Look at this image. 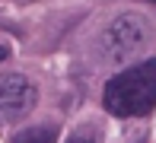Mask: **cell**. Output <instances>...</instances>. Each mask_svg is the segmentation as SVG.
<instances>
[{
    "mask_svg": "<svg viewBox=\"0 0 156 143\" xmlns=\"http://www.w3.org/2000/svg\"><path fill=\"white\" fill-rule=\"evenodd\" d=\"M150 3H156V0H150Z\"/></svg>",
    "mask_w": 156,
    "mask_h": 143,
    "instance_id": "7",
    "label": "cell"
},
{
    "mask_svg": "<svg viewBox=\"0 0 156 143\" xmlns=\"http://www.w3.org/2000/svg\"><path fill=\"white\" fill-rule=\"evenodd\" d=\"M6 54H10V48H3V45H0V61H6Z\"/></svg>",
    "mask_w": 156,
    "mask_h": 143,
    "instance_id": "6",
    "label": "cell"
},
{
    "mask_svg": "<svg viewBox=\"0 0 156 143\" xmlns=\"http://www.w3.org/2000/svg\"><path fill=\"white\" fill-rule=\"evenodd\" d=\"M38 102V89L29 76L6 73L0 76V124H16L26 114H32Z\"/></svg>",
    "mask_w": 156,
    "mask_h": 143,
    "instance_id": "3",
    "label": "cell"
},
{
    "mask_svg": "<svg viewBox=\"0 0 156 143\" xmlns=\"http://www.w3.org/2000/svg\"><path fill=\"white\" fill-rule=\"evenodd\" d=\"M64 143H102V134H99L96 124H80Z\"/></svg>",
    "mask_w": 156,
    "mask_h": 143,
    "instance_id": "5",
    "label": "cell"
},
{
    "mask_svg": "<svg viewBox=\"0 0 156 143\" xmlns=\"http://www.w3.org/2000/svg\"><path fill=\"white\" fill-rule=\"evenodd\" d=\"M13 143H58V127H54V124L23 127V131L13 137Z\"/></svg>",
    "mask_w": 156,
    "mask_h": 143,
    "instance_id": "4",
    "label": "cell"
},
{
    "mask_svg": "<svg viewBox=\"0 0 156 143\" xmlns=\"http://www.w3.org/2000/svg\"><path fill=\"white\" fill-rule=\"evenodd\" d=\"M150 41V23L140 13H121L115 16L99 35V54L108 64H121L134 57L140 48Z\"/></svg>",
    "mask_w": 156,
    "mask_h": 143,
    "instance_id": "2",
    "label": "cell"
},
{
    "mask_svg": "<svg viewBox=\"0 0 156 143\" xmlns=\"http://www.w3.org/2000/svg\"><path fill=\"white\" fill-rule=\"evenodd\" d=\"M137 143H144V140H137Z\"/></svg>",
    "mask_w": 156,
    "mask_h": 143,
    "instance_id": "8",
    "label": "cell"
},
{
    "mask_svg": "<svg viewBox=\"0 0 156 143\" xmlns=\"http://www.w3.org/2000/svg\"><path fill=\"white\" fill-rule=\"evenodd\" d=\"M102 105L115 118H144L156 108V57L121 70L102 89Z\"/></svg>",
    "mask_w": 156,
    "mask_h": 143,
    "instance_id": "1",
    "label": "cell"
}]
</instances>
